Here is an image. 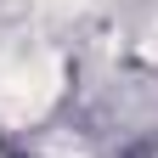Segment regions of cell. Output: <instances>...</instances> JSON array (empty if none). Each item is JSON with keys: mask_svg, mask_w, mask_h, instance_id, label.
<instances>
[{"mask_svg": "<svg viewBox=\"0 0 158 158\" xmlns=\"http://www.w3.org/2000/svg\"><path fill=\"white\" fill-rule=\"evenodd\" d=\"M62 96V56L40 45H11L0 51V118L28 124Z\"/></svg>", "mask_w": 158, "mask_h": 158, "instance_id": "1", "label": "cell"}, {"mask_svg": "<svg viewBox=\"0 0 158 158\" xmlns=\"http://www.w3.org/2000/svg\"><path fill=\"white\" fill-rule=\"evenodd\" d=\"M147 56H158V23H152V34H147V45H141Z\"/></svg>", "mask_w": 158, "mask_h": 158, "instance_id": "2", "label": "cell"}]
</instances>
